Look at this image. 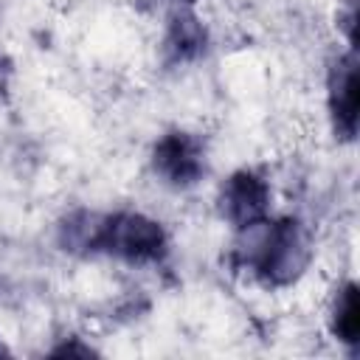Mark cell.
Segmentation results:
<instances>
[{
	"mask_svg": "<svg viewBox=\"0 0 360 360\" xmlns=\"http://www.w3.org/2000/svg\"><path fill=\"white\" fill-rule=\"evenodd\" d=\"M312 259V242L307 228L292 219H259L248 228H239L233 245V262L250 270L267 287H287L298 281Z\"/></svg>",
	"mask_w": 360,
	"mask_h": 360,
	"instance_id": "1",
	"label": "cell"
},
{
	"mask_svg": "<svg viewBox=\"0 0 360 360\" xmlns=\"http://www.w3.org/2000/svg\"><path fill=\"white\" fill-rule=\"evenodd\" d=\"M166 250H169V239L158 219L138 211L101 214L96 253H110L129 264H152L160 262Z\"/></svg>",
	"mask_w": 360,
	"mask_h": 360,
	"instance_id": "2",
	"label": "cell"
},
{
	"mask_svg": "<svg viewBox=\"0 0 360 360\" xmlns=\"http://www.w3.org/2000/svg\"><path fill=\"white\" fill-rule=\"evenodd\" d=\"M152 169L172 188H191L208 172L205 143L186 129H172L152 146Z\"/></svg>",
	"mask_w": 360,
	"mask_h": 360,
	"instance_id": "3",
	"label": "cell"
},
{
	"mask_svg": "<svg viewBox=\"0 0 360 360\" xmlns=\"http://www.w3.org/2000/svg\"><path fill=\"white\" fill-rule=\"evenodd\" d=\"M219 211L239 231L270 214V186L253 169L233 172L219 188Z\"/></svg>",
	"mask_w": 360,
	"mask_h": 360,
	"instance_id": "4",
	"label": "cell"
},
{
	"mask_svg": "<svg viewBox=\"0 0 360 360\" xmlns=\"http://www.w3.org/2000/svg\"><path fill=\"white\" fill-rule=\"evenodd\" d=\"M357 51L349 48L340 53L326 79V104H329V118L332 129L343 141H354L357 135Z\"/></svg>",
	"mask_w": 360,
	"mask_h": 360,
	"instance_id": "5",
	"label": "cell"
},
{
	"mask_svg": "<svg viewBox=\"0 0 360 360\" xmlns=\"http://www.w3.org/2000/svg\"><path fill=\"white\" fill-rule=\"evenodd\" d=\"M208 48V31L188 3H180L166 22L163 51L169 62H194Z\"/></svg>",
	"mask_w": 360,
	"mask_h": 360,
	"instance_id": "6",
	"label": "cell"
},
{
	"mask_svg": "<svg viewBox=\"0 0 360 360\" xmlns=\"http://www.w3.org/2000/svg\"><path fill=\"white\" fill-rule=\"evenodd\" d=\"M329 332L335 340L346 346H357L360 340V290L354 281H346L335 290L329 307Z\"/></svg>",
	"mask_w": 360,
	"mask_h": 360,
	"instance_id": "7",
	"label": "cell"
},
{
	"mask_svg": "<svg viewBox=\"0 0 360 360\" xmlns=\"http://www.w3.org/2000/svg\"><path fill=\"white\" fill-rule=\"evenodd\" d=\"M98 228H101V214L76 211L59 225V245L70 253H96Z\"/></svg>",
	"mask_w": 360,
	"mask_h": 360,
	"instance_id": "8",
	"label": "cell"
},
{
	"mask_svg": "<svg viewBox=\"0 0 360 360\" xmlns=\"http://www.w3.org/2000/svg\"><path fill=\"white\" fill-rule=\"evenodd\" d=\"M51 354H82V357H90V354H93V349H90V346H79V343H76V338H73V343H65V346L53 349Z\"/></svg>",
	"mask_w": 360,
	"mask_h": 360,
	"instance_id": "9",
	"label": "cell"
},
{
	"mask_svg": "<svg viewBox=\"0 0 360 360\" xmlns=\"http://www.w3.org/2000/svg\"><path fill=\"white\" fill-rule=\"evenodd\" d=\"M8 76H11V68H8V59H6V56H0V98H3V93H6V87H8Z\"/></svg>",
	"mask_w": 360,
	"mask_h": 360,
	"instance_id": "10",
	"label": "cell"
},
{
	"mask_svg": "<svg viewBox=\"0 0 360 360\" xmlns=\"http://www.w3.org/2000/svg\"><path fill=\"white\" fill-rule=\"evenodd\" d=\"M0 354H6V346H3V343H0Z\"/></svg>",
	"mask_w": 360,
	"mask_h": 360,
	"instance_id": "11",
	"label": "cell"
},
{
	"mask_svg": "<svg viewBox=\"0 0 360 360\" xmlns=\"http://www.w3.org/2000/svg\"><path fill=\"white\" fill-rule=\"evenodd\" d=\"M180 3H191V0H180Z\"/></svg>",
	"mask_w": 360,
	"mask_h": 360,
	"instance_id": "12",
	"label": "cell"
}]
</instances>
